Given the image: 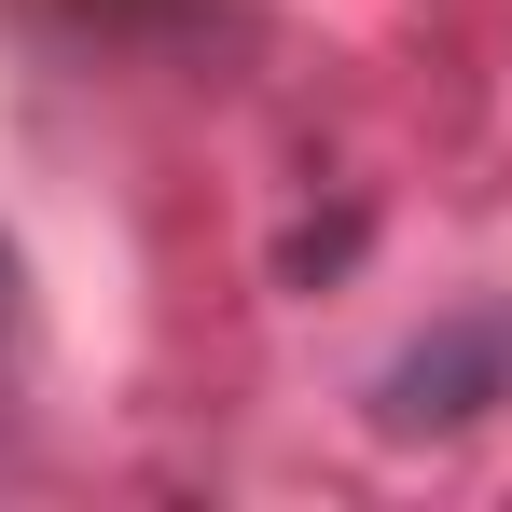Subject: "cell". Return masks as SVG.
<instances>
[{
    "mask_svg": "<svg viewBox=\"0 0 512 512\" xmlns=\"http://www.w3.org/2000/svg\"><path fill=\"white\" fill-rule=\"evenodd\" d=\"M485 402H512V319H443V333H416L388 374H374V416L402 429H471Z\"/></svg>",
    "mask_w": 512,
    "mask_h": 512,
    "instance_id": "obj_1",
    "label": "cell"
},
{
    "mask_svg": "<svg viewBox=\"0 0 512 512\" xmlns=\"http://www.w3.org/2000/svg\"><path fill=\"white\" fill-rule=\"evenodd\" d=\"M0 346H14V250H0Z\"/></svg>",
    "mask_w": 512,
    "mask_h": 512,
    "instance_id": "obj_2",
    "label": "cell"
}]
</instances>
